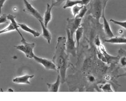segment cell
<instances>
[{
    "mask_svg": "<svg viewBox=\"0 0 126 101\" xmlns=\"http://www.w3.org/2000/svg\"><path fill=\"white\" fill-rule=\"evenodd\" d=\"M65 41L66 38L64 36L57 38L55 51L52 60L57 68L62 83L65 81L67 70L69 67V54L65 49Z\"/></svg>",
    "mask_w": 126,
    "mask_h": 101,
    "instance_id": "cell-1",
    "label": "cell"
},
{
    "mask_svg": "<svg viewBox=\"0 0 126 101\" xmlns=\"http://www.w3.org/2000/svg\"><path fill=\"white\" fill-rule=\"evenodd\" d=\"M21 42L22 44L15 45L14 47L16 49L23 52L27 58H33L35 55L34 49L35 47V43L27 42L24 37L21 38Z\"/></svg>",
    "mask_w": 126,
    "mask_h": 101,
    "instance_id": "cell-2",
    "label": "cell"
},
{
    "mask_svg": "<svg viewBox=\"0 0 126 101\" xmlns=\"http://www.w3.org/2000/svg\"><path fill=\"white\" fill-rule=\"evenodd\" d=\"M89 3L90 5L89 13L99 22L103 10L102 0H91Z\"/></svg>",
    "mask_w": 126,
    "mask_h": 101,
    "instance_id": "cell-3",
    "label": "cell"
},
{
    "mask_svg": "<svg viewBox=\"0 0 126 101\" xmlns=\"http://www.w3.org/2000/svg\"><path fill=\"white\" fill-rule=\"evenodd\" d=\"M67 39L65 41V49L68 54H71L74 57L76 56V47L75 45L76 42L74 40L73 37L71 36L69 29H66Z\"/></svg>",
    "mask_w": 126,
    "mask_h": 101,
    "instance_id": "cell-4",
    "label": "cell"
},
{
    "mask_svg": "<svg viewBox=\"0 0 126 101\" xmlns=\"http://www.w3.org/2000/svg\"><path fill=\"white\" fill-rule=\"evenodd\" d=\"M15 17H16L15 16L11 14H9L7 15V20L10 21V23L9 25L7 27V28H5V29L0 30V35L5 33V32H9V31L16 30L17 31L18 34L20 35L21 38L23 37V35L21 34L20 31L19 30V26L18 25V23L16 22V21L15 20Z\"/></svg>",
    "mask_w": 126,
    "mask_h": 101,
    "instance_id": "cell-5",
    "label": "cell"
},
{
    "mask_svg": "<svg viewBox=\"0 0 126 101\" xmlns=\"http://www.w3.org/2000/svg\"><path fill=\"white\" fill-rule=\"evenodd\" d=\"M24 4V9H23L24 12H26L29 14L34 16L36 18L38 21H43V17L41 14L32 6L31 3L28 2L27 0H23Z\"/></svg>",
    "mask_w": 126,
    "mask_h": 101,
    "instance_id": "cell-6",
    "label": "cell"
},
{
    "mask_svg": "<svg viewBox=\"0 0 126 101\" xmlns=\"http://www.w3.org/2000/svg\"><path fill=\"white\" fill-rule=\"evenodd\" d=\"M33 58L38 63H40L46 69L57 71V68L56 65L52 61L46 58H42V57H39L35 55H34Z\"/></svg>",
    "mask_w": 126,
    "mask_h": 101,
    "instance_id": "cell-7",
    "label": "cell"
},
{
    "mask_svg": "<svg viewBox=\"0 0 126 101\" xmlns=\"http://www.w3.org/2000/svg\"><path fill=\"white\" fill-rule=\"evenodd\" d=\"M82 18H75L73 19L68 18L67 19V29H69L70 32L71 36L73 37L76 30L78 29L79 27H80V24L81 23Z\"/></svg>",
    "mask_w": 126,
    "mask_h": 101,
    "instance_id": "cell-8",
    "label": "cell"
},
{
    "mask_svg": "<svg viewBox=\"0 0 126 101\" xmlns=\"http://www.w3.org/2000/svg\"><path fill=\"white\" fill-rule=\"evenodd\" d=\"M101 18H102L103 19V29H104V31H105L106 35H107V36L109 38L114 36V35L113 34V31L111 30L109 22L106 19L105 14V12H103L102 13V15H101Z\"/></svg>",
    "mask_w": 126,
    "mask_h": 101,
    "instance_id": "cell-9",
    "label": "cell"
},
{
    "mask_svg": "<svg viewBox=\"0 0 126 101\" xmlns=\"http://www.w3.org/2000/svg\"><path fill=\"white\" fill-rule=\"evenodd\" d=\"M54 7L53 4L50 5L49 3L47 4V9L45 13V16H44L43 22L45 24V26L47 27L49 23L50 22L52 19V14H51V10Z\"/></svg>",
    "mask_w": 126,
    "mask_h": 101,
    "instance_id": "cell-10",
    "label": "cell"
},
{
    "mask_svg": "<svg viewBox=\"0 0 126 101\" xmlns=\"http://www.w3.org/2000/svg\"><path fill=\"white\" fill-rule=\"evenodd\" d=\"M60 84H61V77H60L59 73H58L55 82L52 84H49L48 83H47V85L48 88V91L58 92L60 86Z\"/></svg>",
    "mask_w": 126,
    "mask_h": 101,
    "instance_id": "cell-11",
    "label": "cell"
},
{
    "mask_svg": "<svg viewBox=\"0 0 126 101\" xmlns=\"http://www.w3.org/2000/svg\"><path fill=\"white\" fill-rule=\"evenodd\" d=\"M34 77V75H26L24 76H20L14 78L13 80V82L16 83H21V84H31V82L29 80L32 78Z\"/></svg>",
    "mask_w": 126,
    "mask_h": 101,
    "instance_id": "cell-12",
    "label": "cell"
},
{
    "mask_svg": "<svg viewBox=\"0 0 126 101\" xmlns=\"http://www.w3.org/2000/svg\"><path fill=\"white\" fill-rule=\"evenodd\" d=\"M39 21L41 24V26L42 29V36L44 39L47 40V41L48 42V44H50L51 39H52V35H51V32L50 31H49V30L47 28V27H46L45 26L43 21Z\"/></svg>",
    "mask_w": 126,
    "mask_h": 101,
    "instance_id": "cell-13",
    "label": "cell"
},
{
    "mask_svg": "<svg viewBox=\"0 0 126 101\" xmlns=\"http://www.w3.org/2000/svg\"><path fill=\"white\" fill-rule=\"evenodd\" d=\"M105 42L111 43V44H126V39L125 37H115L113 36L108 39L105 40Z\"/></svg>",
    "mask_w": 126,
    "mask_h": 101,
    "instance_id": "cell-14",
    "label": "cell"
},
{
    "mask_svg": "<svg viewBox=\"0 0 126 101\" xmlns=\"http://www.w3.org/2000/svg\"><path fill=\"white\" fill-rule=\"evenodd\" d=\"M18 25L19 26V28H20L21 29H22L23 30L28 32V33L31 34L32 35H33L34 37H37L40 36L41 34L39 32H38L36 30H35L31 28L28 26L26 25V24L18 23Z\"/></svg>",
    "mask_w": 126,
    "mask_h": 101,
    "instance_id": "cell-15",
    "label": "cell"
},
{
    "mask_svg": "<svg viewBox=\"0 0 126 101\" xmlns=\"http://www.w3.org/2000/svg\"><path fill=\"white\" fill-rule=\"evenodd\" d=\"M84 29L82 27H79L78 29L76 30L75 34V39H76V49H78L80 45V41L81 38L82 37L83 34Z\"/></svg>",
    "mask_w": 126,
    "mask_h": 101,
    "instance_id": "cell-16",
    "label": "cell"
},
{
    "mask_svg": "<svg viewBox=\"0 0 126 101\" xmlns=\"http://www.w3.org/2000/svg\"><path fill=\"white\" fill-rule=\"evenodd\" d=\"M65 2H65L64 6L63 7V8L64 9L72 8V7L74 6V5H75L76 4H81L80 0H67Z\"/></svg>",
    "mask_w": 126,
    "mask_h": 101,
    "instance_id": "cell-17",
    "label": "cell"
},
{
    "mask_svg": "<svg viewBox=\"0 0 126 101\" xmlns=\"http://www.w3.org/2000/svg\"><path fill=\"white\" fill-rule=\"evenodd\" d=\"M84 5H82L80 4H76L75 5H74L73 7H72V12L73 15L74 16V17H75V16L78 14V13L80 12V10L82 9Z\"/></svg>",
    "mask_w": 126,
    "mask_h": 101,
    "instance_id": "cell-18",
    "label": "cell"
},
{
    "mask_svg": "<svg viewBox=\"0 0 126 101\" xmlns=\"http://www.w3.org/2000/svg\"><path fill=\"white\" fill-rule=\"evenodd\" d=\"M87 8L86 7V5H84V6L82 8V9L80 10V12L78 13V14L75 16V18H82L84 17V15L86 14L87 12Z\"/></svg>",
    "mask_w": 126,
    "mask_h": 101,
    "instance_id": "cell-19",
    "label": "cell"
},
{
    "mask_svg": "<svg viewBox=\"0 0 126 101\" xmlns=\"http://www.w3.org/2000/svg\"><path fill=\"white\" fill-rule=\"evenodd\" d=\"M110 22H111L114 23L115 24H116V25L120 26V27H121L122 28H124V29H126V21H116L114 20L113 19H110Z\"/></svg>",
    "mask_w": 126,
    "mask_h": 101,
    "instance_id": "cell-20",
    "label": "cell"
},
{
    "mask_svg": "<svg viewBox=\"0 0 126 101\" xmlns=\"http://www.w3.org/2000/svg\"><path fill=\"white\" fill-rule=\"evenodd\" d=\"M102 89L105 92H113V90L111 89V85L109 83H106L102 87Z\"/></svg>",
    "mask_w": 126,
    "mask_h": 101,
    "instance_id": "cell-21",
    "label": "cell"
},
{
    "mask_svg": "<svg viewBox=\"0 0 126 101\" xmlns=\"http://www.w3.org/2000/svg\"><path fill=\"white\" fill-rule=\"evenodd\" d=\"M66 1L67 0H52V4H53L54 7H59L63 2Z\"/></svg>",
    "mask_w": 126,
    "mask_h": 101,
    "instance_id": "cell-22",
    "label": "cell"
},
{
    "mask_svg": "<svg viewBox=\"0 0 126 101\" xmlns=\"http://www.w3.org/2000/svg\"><path fill=\"white\" fill-rule=\"evenodd\" d=\"M7 15L6 14H3L0 16V24L7 22Z\"/></svg>",
    "mask_w": 126,
    "mask_h": 101,
    "instance_id": "cell-23",
    "label": "cell"
},
{
    "mask_svg": "<svg viewBox=\"0 0 126 101\" xmlns=\"http://www.w3.org/2000/svg\"><path fill=\"white\" fill-rule=\"evenodd\" d=\"M95 45L97 46V47H99L100 45H101V41H100V39L99 37H98V36H97V37L95 38Z\"/></svg>",
    "mask_w": 126,
    "mask_h": 101,
    "instance_id": "cell-24",
    "label": "cell"
},
{
    "mask_svg": "<svg viewBox=\"0 0 126 101\" xmlns=\"http://www.w3.org/2000/svg\"><path fill=\"white\" fill-rule=\"evenodd\" d=\"M81 1V4L82 5H87L89 3L91 0H80Z\"/></svg>",
    "mask_w": 126,
    "mask_h": 101,
    "instance_id": "cell-25",
    "label": "cell"
},
{
    "mask_svg": "<svg viewBox=\"0 0 126 101\" xmlns=\"http://www.w3.org/2000/svg\"><path fill=\"white\" fill-rule=\"evenodd\" d=\"M7 0H0V15H1V14L2 8L3 7L4 3Z\"/></svg>",
    "mask_w": 126,
    "mask_h": 101,
    "instance_id": "cell-26",
    "label": "cell"
},
{
    "mask_svg": "<svg viewBox=\"0 0 126 101\" xmlns=\"http://www.w3.org/2000/svg\"><path fill=\"white\" fill-rule=\"evenodd\" d=\"M108 1V0H102V2H103V10L102 12H105V9H106V7L107 3V2Z\"/></svg>",
    "mask_w": 126,
    "mask_h": 101,
    "instance_id": "cell-27",
    "label": "cell"
},
{
    "mask_svg": "<svg viewBox=\"0 0 126 101\" xmlns=\"http://www.w3.org/2000/svg\"><path fill=\"white\" fill-rule=\"evenodd\" d=\"M120 62L122 64V65H124L125 66L126 65V57H122V58L121 59V61H120Z\"/></svg>",
    "mask_w": 126,
    "mask_h": 101,
    "instance_id": "cell-28",
    "label": "cell"
},
{
    "mask_svg": "<svg viewBox=\"0 0 126 101\" xmlns=\"http://www.w3.org/2000/svg\"><path fill=\"white\" fill-rule=\"evenodd\" d=\"M89 80L91 82H93L94 81V78L93 76H89Z\"/></svg>",
    "mask_w": 126,
    "mask_h": 101,
    "instance_id": "cell-29",
    "label": "cell"
},
{
    "mask_svg": "<svg viewBox=\"0 0 126 101\" xmlns=\"http://www.w3.org/2000/svg\"><path fill=\"white\" fill-rule=\"evenodd\" d=\"M8 91H14L13 90H12L11 89H9V90H8Z\"/></svg>",
    "mask_w": 126,
    "mask_h": 101,
    "instance_id": "cell-30",
    "label": "cell"
},
{
    "mask_svg": "<svg viewBox=\"0 0 126 101\" xmlns=\"http://www.w3.org/2000/svg\"><path fill=\"white\" fill-rule=\"evenodd\" d=\"M108 1H109V0H108Z\"/></svg>",
    "mask_w": 126,
    "mask_h": 101,
    "instance_id": "cell-31",
    "label": "cell"
}]
</instances>
